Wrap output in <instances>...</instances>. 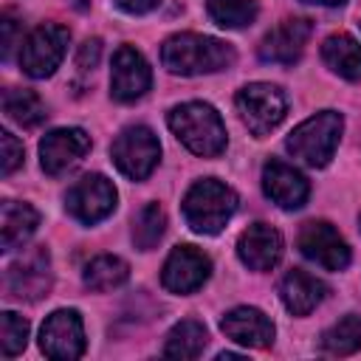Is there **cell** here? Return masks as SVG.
<instances>
[{
	"label": "cell",
	"instance_id": "10",
	"mask_svg": "<svg viewBox=\"0 0 361 361\" xmlns=\"http://www.w3.org/2000/svg\"><path fill=\"white\" fill-rule=\"evenodd\" d=\"M39 347L54 361H73L85 353V324L76 310H54L42 330H39Z\"/></svg>",
	"mask_w": 361,
	"mask_h": 361
},
{
	"label": "cell",
	"instance_id": "23",
	"mask_svg": "<svg viewBox=\"0 0 361 361\" xmlns=\"http://www.w3.org/2000/svg\"><path fill=\"white\" fill-rule=\"evenodd\" d=\"M209 344V333L200 322L195 319H183L178 322L164 344V355L166 358H197Z\"/></svg>",
	"mask_w": 361,
	"mask_h": 361
},
{
	"label": "cell",
	"instance_id": "3",
	"mask_svg": "<svg viewBox=\"0 0 361 361\" xmlns=\"http://www.w3.org/2000/svg\"><path fill=\"white\" fill-rule=\"evenodd\" d=\"M180 209L186 226L195 234H220L231 220V214L237 212V195L231 186L214 178H203L189 186Z\"/></svg>",
	"mask_w": 361,
	"mask_h": 361
},
{
	"label": "cell",
	"instance_id": "17",
	"mask_svg": "<svg viewBox=\"0 0 361 361\" xmlns=\"http://www.w3.org/2000/svg\"><path fill=\"white\" fill-rule=\"evenodd\" d=\"M237 257L251 271H271L282 259V234L268 223H254L240 234Z\"/></svg>",
	"mask_w": 361,
	"mask_h": 361
},
{
	"label": "cell",
	"instance_id": "16",
	"mask_svg": "<svg viewBox=\"0 0 361 361\" xmlns=\"http://www.w3.org/2000/svg\"><path fill=\"white\" fill-rule=\"evenodd\" d=\"M262 189L279 209H288V212L302 209L307 195H310L307 178L299 169H293V166H288L285 161H276V158H271L262 166Z\"/></svg>",
	"mask_w": 361,
	"mask_h": 361
},
{
	"label": "cell",
	"instance_id": "25",
	"mask_svg": "<svg viewBox=\"0 0 361 361\" xmlns=\"http://www.w3.org/2000/svg\"><path fill=\"white\" fill-rule=\"evenodd\" d=\"M322 350L330 355H353L355 350H361V319L353 313L338 319L330 330H324Z\"/></svg>",
	"mask_w": 361,
	"mask_h": 361
},
{
	"label": "cell",
	"instance_id": "26",
	"mask_svg": "<svg viewBox=\"0 0 361 361\" xmlns=\"http://www.w3.org/2000/svg\"><path fill=\"white\" fill-rule=\"evenodd\" d=\"M209 17L220 28H245L257 20V0H206Z\"/></svg>",
	"mask_w": 361,
	"mask_h": 361
},
{
	"label": "cell",
	"instance_id": "32",
	"mask_svg": "<svg viewBox=\"0 0 361 361\" xmlns=\"http://www.w3.org/2000/svg\"><path fill=\"white\" fill-rule=\"evenodd\" d=\"M158 3H161V0H116V6H118L121 11H127V14H147V11H152Z\"/></svg>",
	"mask_w": 361,
	"mask_h": 361
},
{
	"label": "cell",
	"instance_id": "7",
	"mask_svg": "<svg viewBox=\"0 0 361 361\" xmlns=\"http://www.w3.org/2000/svg\"><path fill=\"white\" fill-rule=\"evenodd\" d=\"M237 113L243 118V124L254 133V135H268L288 113V102L285 93L276 85L268 82H251L245 85L237 96H234Z\"/></svg>",
	"mask_w": 361,
	"mask_h": 361
},
{
	"label": "cell",
	"instance_id": "33",
	"mask_svg": "<svg viewBox=\"0 0 361 361\" xmlns=\"http://www.w3.org/2000/svg\"><path fill=\"white\" fill-rule=\"evenodd\" d=\"M305 3H313V6H341L347 0H305Z\"/></svg>",
	"mask_w": 361,
	"mask_h": 361
},
{
	"label": "cell",
	"instance_id": "1",
	"mask_svg": "<svg viewBox=\"0 0 361 361\" xmlns=\"http://www.w3.org/2000/svg\"><path fill=\"white\" fill-rule=\"evenodd\" d=\"M237 59L234 48L217 37L206 34H175L161 45V62L169 73L197 76V73H217L231 68Z\"/></svg>",
	"mask_w": 361,
	"mask_h": 361
},
{
	"label": "cell",
	"instance_id": "14",
	"mask_svg": "<svg viewBox=\"0 0 361 361\" xmlns=\"http://www.w3.org/2000/svg\"><path fill=\"white\" fill-rule=\"evenodd\" d=\"M149 85H152V71H149L147 59L133 45H121L113 54L110 96L116 102H135L149 90Z\"/></svg>",
	"mask_w": 361,
	"mask_h": 361
},
{
	"label": "cell",
	"instance_id": "18",
	"mask_svg": "<svg viewBox=\"0 0 361 361\" xmlns=\"http://www.w3.org/2000/svg\"><path fill=\"white\" fill-rule=\"evenodd\" d=\"M220 330L231 341H237L243 347L265 350V347L274 344V324L257 307H234V310H228L223 316V322H220Z\"/></svg>",
	"mask_w": 361,
	"mask_h": 361
},
{
	"label": "cell",
	"instance_id": "15",
	"mask_svg": "<svg viewBox=\"0 0 361 361\" xmlns=\"http://www.w3.org/2000/svg\"><path fill=\"white\" fill-rule=\"evenodd\" d=\"M310 31H313V25H310V20H305V17L282 20L279 25H274V28L262 37V42H259V56H262L265 62H274V65H293V62L302 56L307 39H310Z\"/></svg>",
	"mask_w": 361,
	"mask_h": 361
},
{
	"label": "cell",
	"instance_id": "13",
	"mask_svg": "<svg viewBox=\"0 0 361 361\" xmlns=\"http://www.w3.org/2000/svg\"><path fill=\"white\" fill-rule=\"evenodd\" d=\"M212 274V259L197 251L195 245H178L164 262L161 285L169 293H192L197 290Z\"/></svg>",
	"mask_w": 361,
	"mask_h": 361
},
{
	"label": "cell",
	"instance_id": "19",
	"mask_svg": "<svg viewBox=\"0 0 361 361\" xmlns=\"http://www.w3.org/2000/svg\"><path fill=\"white\" fill-rule=\"evenodd\" d=\"M279 293H282V302L285 307L293 313V316H307L327 293V285L322 279H316L313 274L302 271V268H293L285 274L282 285H279Z\"/></svg>",
	"mask_w": 361,
	"mask_h": 361
},
{
	"label": "cell",
	"instance_id": "6",
	"mask_svg": "<svg viewBox=\"0 0 361 361\" xmlns=\"http://www.w3.org/2000/svg\"><path fill=\"white\" fill-rule=\"evenodd\" d=\"M68 39H71V31L59 23H42L37 25L23 48H20V68L34 76V79H45L51 76L59 62L65 59V51H68Z\"/></svg>",
	"mask_w": 361,
	"mask_h": 361
},
{
	"label": "cell",
	"instance_id": "12",
	"mask_svg": "<svg viewBox=\"0 0 361 361\" xmlns=\"http://www.w3.org/2000/svg\"><path fill=\"white\" fill-rule=\"evenodd\" d=\"M90 149V135L79 127H59L51 130L42 141H39V164L45 169V175L59 178L65 172H71Z\"/></svg>",
	"mask_w": 361,
	"mask_h": 361
},
{
	"label": "cell",
	"instance_id": "24",
	"mask_svg": "<svg viewBox=\"0 0 361 361\" xmlns=\"http://www.w3.org/2000/svg\"><path fill=\"white\" fill-rule=\"evenodd\" d=\"M3 113H6V118L17 121L20 127H37L48 116L42 99L28 87H8L3 93Z\"/></svg>",
	"mask_w": 361,
	"mask_h": 361
},
{
	"label": "cell",
	"instance_id": "27",
	"mask_svg": "<svg viewBox=\"0 0 361 361\" xmlns=\"http://www.w3.org/2000/svg\"><path fill=\"white\" fill-rule=\"evenodd\" d=\"M164 231H166V214L158 203H147L133 220V243L141 251L155 248L158 240L164 237Z\"/></svg>",
	"mask_w": 361,
	"mask_h": 361
},
{
	"label": "cell",
	"instance_id": "28",
	"mask_svg": "<svg viewBox=\"0 0 361 361\" xmlns=\"http://www.w3.org/2000/svg\"><path fill=\"white\" fill-rule=\"evenodd\" d=\"M28 344V322L14 310L0 313V350L6 358H14Z\"/></svg>",
	"mask_w": 361,
	"mask_h": 361
},
{
	"label": "cell",
	"instance_id": "5",
	"mask_svg": "<svg viewBox=\"0 0 361 361\" xmlns=\"http://www.w3.org/2000/svg\"><path fill=\"white\" fill-rule=\"evenodd\" d=\"M110 155H113V164L118 166V172L130 180H144L152 175V169L158 166L161 161V144L155 138V133L144 124H133V127H124L113 147H110Z\"/></svg>",
	"mask_w": 361,
	"mask_h": 361
},
{
	"label": "cell",
	"instance_id": "29",
	"mask_svg": "<svg viewBox=\"0 0 361 361\" xmlns=\"http://www.w3.org/2000/svg\"><path fill=\"white\" fill-rule=\"evenodd\" d=\"M0 147H3V155H0V172L8 178L17 166H23V144L17 141L14 133L3 130V133H0Z\"/></svg>",
	"mask_w": 361,
	"mask_h": 361
},
{
	"label": "cell",
	"instance_id": "8",
	"mask_svg": "<svg viewBox=\"0 0 361 361\" xmlns=\"http://www.w3.org/2000/svg\"><path fill=\"white\" fill-rule=\"evenodd\" d=\"M54 282L51 274V257L48 251L39 245L28 254H23L17 262H11L6 268V279H3V290L11 299H23V302H39L42 296H48Z\"/></svg>",
	"mask_w": 361,
	"mask_h": 361
},
{
	"label": "cell",
	"instance_id": "21",
	"mask_svg": "<svg viewBox=\"0 0 361 361\" xmlns=\"http://www.w3.org/2000/svg\"><path fill=\"white\" fill-rule=\"evenodd\" d=\"M322 59L338 76H344L350 82H361V45L355 42V37H350L344 31L330 34L322 45Z\"/></svg>",
	"mask_w": 361,
	"mask_h": 361
},
{
	"label": "cell",
	"instance_id": "4",
	"mask_svg": "<svg viewBox=\"0 0 361 361\" xmlns=\"http://www.w3.org/2000/svg\"><path fill=\"white\" fill-rule=\"evenodd\" d=\"M344 130V118L336 110H322L310 118H305L299 127H293V133L288 135L285 147L293 158H299L302 164L322 169L330 164V158L336 155L338 138Z\"/></svg>",
	"mask_w": 361,
	"mask_h": 361
},
{
	"label": "cell",
	"instance_id": "11",
	"mask_svg": "<svg viewBox=\"0 0 361 361\" xmlns=\"http://www.w3.org/2000/svg\"><path fill=\"white\" fill-rule=\"evenodd\" d=\"M296 243H299V251L310 262L322 265L324 271H344L350 265V245L324 220L305 223L302 231H299V237H296Z\"/></svg>",
	"mask_w": 361,
	"mask_h": 361
},
{
	"label": "cell",
	"instance_id": "2",
	"mask_svg": "<svg viewBox=\"0 0 361 361\" xmlns=\"http://www.w3.org/2000/svg\"><path fill=\"white\" fill-rule=\"evenodd\" d=\"M175 138L200 158H217L226 149V124L220 113L206 102H186L166 116Z\"/></svg>",
	"mask_w": 361,
	"mask_h": 361
},
{
	"label": "cell",
	"instance_id": "22",
	"mask_svg": "<svg viewBox=\"0 0 361 361\" xmlns=\"http://www.w3.org/2000/svg\"><path fill=\"white\" fill-rule=\"evenodd\" d=\"M127 279H130V265H127L121 257H113V254H99V257H93V259L85 265V274H82V282H85L90 290H96V293L116 290V288H121Z\"/></svg>",
	"mask_w": 361,
	"mask_h": 361
},
{
	"label": "cell",
	"instance_id": "30",
	"mask_svg": "<svg viewBox=\"0 0 361 361\" xmlns=\"http://www.w3.org/2000/svg\"><path fill=\"white\" fill-rule=\"evenodd\" d=\"M99 56H102V42L99 39H85L79 45V54H76V68L90 71V68H96Z\"/></svg>",
	"mask_w": 361,
	"mask_h": 361
},
{
	"label": "cell",
	"instance_id": "34",
	"mask_svg": "<svg viewBox=\"0 0 361 361\" xmlns=\"http://www.w3.org/2000/svg\"><path fill=\"white\" fill-rule=\"evenodd\" d=\"M358 223H361V217H358Z\"/></svg>",
	"mask_w": 361,
	"mask_h": 361
},
{
	"label": "cell",
	"instance_id": "9",
	"mask_svg": "<svg viewBox=\"0 0 361 361\" xmlns=\"http://www.w3.org/2000/svg\"><path fill=\"white\" fill-rule=\"evenodd\" d=\"M65 209L71 217H76L85 226H93L104 220L116 209V186L104 175H85L76 180L65 195Z\"/></svg>",
	"mask_w": 361,
	"mask_h": 361
},
{
	"label": "cell",
	"instance_id": "31",
	"mask_svg": "<svg viewBox=\"0 0 361 361\" xmlns=\"http://www.w3.org/2000/svg\"><path fill=\"white\" fill-rule=\"evenodd\" d=\"M0 31H3L0 51H3V59H8V56H11V48H14V37H17V20L11 17V11L3 14V20H0Z\"/></svg>",
	"mask_w": 361,
	"mask_h": 361
},
{
	"label": "cell",
	"instance_id": "20",
	"mask_svg": "<svg viewBox=\"0 0 361 361\" xmlns=\"http://www.w3.org/2000/svg\"><path fill=\"white\" fill-rule=\"evenodd\" d=\"M37 226H39V212L34 206L17 200L0 203V245L6 254L23 248V243L37 231Z\"/></svg>",
	"mask_w": 361,
	"mask_h": 361
}]
</instances>
